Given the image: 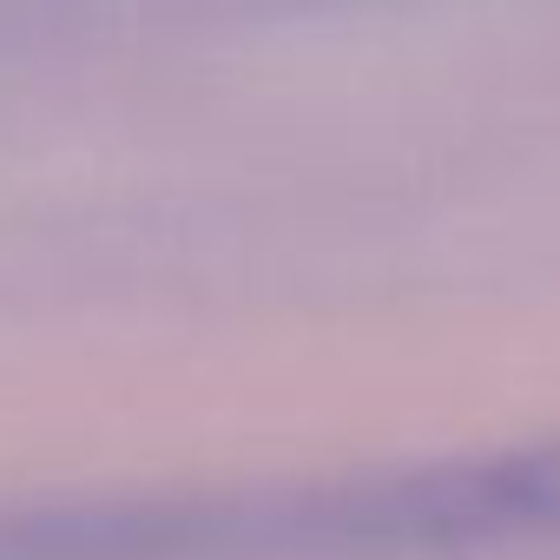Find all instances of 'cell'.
I'll return each instance as SVG.
<instances>
[{
	"mask_svg": "<svg viewBox=\"0 0 560 560\" xmlns=\"http://www.w3.org/2000/svg\"><path fill=\"white\" fill-rule=\"evenodd\" d=\"M416 540L422 560H468V553H514V547H560V435L416 462L409 468Z\"/></svg>",
	"mask_w": 560,
	"mask_h": 560,
	"instance_id": "1",
	"label": "cell"
}]
</instances>
